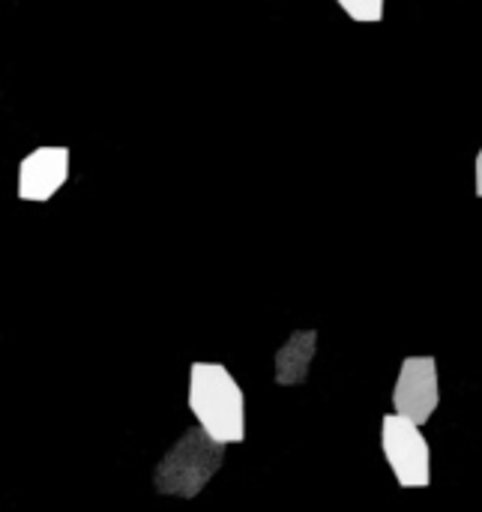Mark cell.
Returning a JSON list of instances; mask_svg holds the SVG:
<instances>
[{"mask_svg": "<svg viewBox=\"0 0 482 512\" xmlns=\"http://www.w3.org/2000/svg\"><path fill=\"white\" fill-rule=\"evenodd\" d=\"M225 465V447L201 426L186 429L153 468V492L162 498L195 501Z\"/></svg>", "mask_w": 482, "mask_h": 512, "instance_id": "7a4b0ae2", "label": "cell"}, {"mask_svg": "<svg viewBox=\"0 0 482 512\" xmlns=\"http://www.w3.org/2000/svg\"><path fill=\"white\" fill-rule=\"evenodd\" d=\"M441 405V375L435 357H405L396 387L393 411L417 426H426Z\"/></svg>", "mask_w": 482, "mask_h": 512, "instance_id": "277c9868", "label": "cell"}, {"mask_svg": "<svg viewBox=\"0 0 482 512\" xmlns=\"http://www.w3.org/2000/svg\"><path fill=\"white\" fill-rule=\"evenodd\" d=\"M381 450L402 489H426L432 483V450L423 426L402 414H384L381 420Z\"/></svg>", "mask_w": 482, "mask_h": 512, "instance_id": "3957f363", "label": "cell"}, {"mask_svg": "<svg viewBox=\"0 0 482 512\" xmlns=\"http://www.w3.org/2000/svg\"><path fill=\"white\" fill-rule=\"evenodd\" d=\"M186 405L216 444L231 447L246 441V396L225 363L195 360L189 366Z\"/></svg>", "mask_w": 482, "mask_h": 512, "instance_id": "6da1fadb", "label": "cell"}, {"mask_svg": "<svg viewBox=\"0 0 482 512\" xmlns=\"http://www.w3.org/2000/svg\"><path fill=\"white\" fill-rule=\"evenodd\" d=\"M69 180V147L63 144H42L33 147L18 162V198L30 204L51 201Z\"/></svg>", "mask_w": 482, "mask_h": 512, "instance_id": "5b68a950", "label": "cell"}, {"mask_svg": "<svg viewBox=\"0 0 482 512\" xmlns=\"http://www.w3.org/2000/svg\"><path fill=\"white\" fill-rule=\"evenodd\" d=\"M474 192H477V198H482V147L477 153V162H474Z\"/></svg>", "mask_w": 482, "mask_h": 512, "instance_id": "ba28073f", "label": "cell"}, {"mask_svg": "<svg viewBox=\"0 0 482 512\" xmlns=\"http://www.w3.org/2000/svg\"><path fill=\"white\" fill-rule=\"evenodd\" d=\"M336 6L357 24H381L384 0H336Z\"/></svg>", "mask_w": 482, "mask_h": 512, "instance_id": "52a82bcc", "label": "cell"}, {"mask_svg": "<svg viewBox=\"0 0 482 512\" xmlns=\"http://www.w3.org/2000/svg\"><path fill=\"white\" fill-rule=\"evenodd\" d=\"M315 354H318V330H294L273 357V381L279 387L306 384Z\"/></svg>", "mask_w": 482, "mask_h": 512, "instance_id": "8992f818", "label": "cell"}]
</instances>
